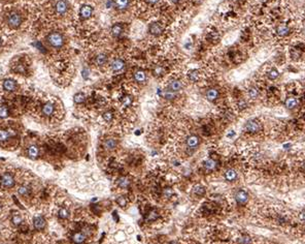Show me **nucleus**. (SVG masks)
I'll use <instances>...</instances> for the list:
<instances>
[{
  "mask_svg": "<svg viewBox=\"0 0 305 244\" xmlns=\"http://www.w3.org/2000/svg\"><path fill=\"white\" fill-rule=\"evenodd\" d=\"M13 224L15 226H19V224H21V222H22V219L20 216H18V215H15L13 217Z\"/></svg>",
  "mask_w": 305,
  "mask_h": 244,
  "instance_id": "obj_44",
  "label": "nucleus"
},
{
  "mask_svg": "<svg viewBox=\"0 0 305 244\" xmlns=\"http://www.w3.org/2000/svg\"><path fill=\"white\" fill-rule=\"evenodd\" d=\"M0 209H1V207H0Z\"/></svg>",
  "mask_w": 305,
  "mask_h": 244,
  "instance_id": "obj_53",
  "label": "nucleus"
},
{
  "mask_svg": "<svg viewBox=\"0 0 305 244\" xmlns=\"http://www.w3.org/2000/svg\"><path fill=\"white\" fill-rule=\"evenodd\" d=\"M237 105H238V109L239 110H243V109H246V108L247 107V104H246V100H239Z\"/></svg>",
  "mask_w": 305,
  "mask_h": 244,
  "instance_id": "obj_43",
  "label": "nucleus"
},
{
  "mask_svg": "<svg viewBox=\"0 0 305 244\" xmlns=\"http://www.w3.org/2000/svg\"><path fill=\"white\" fill-rule=\"evenodd\" d=\"M133 78L137 83H144L146 81V74L142 69H136L133 72Z\"/></svg>",
  "mask_w": 305,
  "mask_h": 244,
  "instance_id": "obj_9",
  "label": "nucleus"
},
{
  "mask_svg": "<svg viewBox=\"0 0 305 244\" xmlns=\"http://www.w3.org/2000/svg\"><path fill=\"white\" fill-rule=\"evenodd\" d=\"M164 194H165V197H169V196H171V194H172V190H171V189H169V188L165 189V190H164Z\"/></svg>",
  "mask_w": 305,
  "mask_h": 244,
  "instance_id": "obj_47",
  "label": "nucleus"
},
{
  "mask_svg": "<svg viewBox=\"0 0 305 244\" xmlns=\"http://www.w3.org/2000/svg\"><path fill=\"white\" fill-rule=\"evenodd\" d=\"M102 117H103V120L105 122H111V120H113V114L111 111H107V112H105L103 114Z\"/></svg>",
  "mask_w": 305,
  "mask_h": 244,
  "instance_id": "obj_37",
  "label": "nucleus"
},
{
  "mask_svg": "<svg viewBox=\"0 0 305 244\" xmlns=\"http://www.w3.org/2000/svg\"><path fill=\"white\" fill-rule=\"evenodd\" d=\"M122 32H123V26H122L121 24L117 23L111 27V34H113L114 37L120 36V35L122 34Z\"/></svg>",
  "mask_w": 305,
  "mask_h": 244,
  "instance_id": "obj_21",
  "label": "nucleus"
},
{
  "mask_svg": "<svg viewBox=\"0 0 305 244\" xmlns=\"http://www.w3.org/2000/svg\"><path fill=\"white\" fill-rule=\"evenodd\" d=\"M205 96H206V98H207L208 100H210V102H214V100H216L217 97H219V91H217V89H214V88L208 89V90L206 91Z\"/></svg>",
  "mask_w": 305,
  "mask_h": 244,
  "instance_id": "obj_15",
  "label": "nucleus"
},
{
  "mask_svg": "<svg viewBox=\"0 0 305 244\" xmlns=\"http://www.w3.org/2000/svg\"><path fill=\"white\" fill-rule=\"evenodd\" d=\"M225 178H226V180H228V181H235L236 180V178H237V173H236V171L235 170H233V169H229L226 171V173H225Z\"/></svg>",
  "mask_w": 305,
  "mask_h": 244,
  "instance_id": "obj_19",
  "label": "nucleus"
},
{
  "mask_svg": "<svg viewBox=\"0 0 305 244\" xmlns=\"http://www.w3.org/2000/svg\"><path fill=\"white\" fill-rule=\"evenodd\" d=\"M149 31L152 35H160L163 32V27L161 24H159L158 22H154L149 25Z\"/></svg>",
  "mask_w": 305,
  "mask_h": 244,
  "instance_id": "obj_8",
  "label": "nucleus"
},
{
  "mask_svg": "<svg viewBox=\"0 0 305 244\" xmlns=\"http://www.w3.org/2000/svg\"><path fill=\"white\" fill-rule=\"evenodd\" d=\"M297 105H298V100H297L295 97H289V98L285 99V108L289 110H293L294 108L297 107Z\"/></svg>",
  "mask_w": 305,
  "mask_h": 244,
  "instance_id": "obj_17",
  "label": "nucleus"
},
{
  "mask_svg": "<svg viewBox=\"0 0 305 244\" xmlns=\"http://www.w3.org/2000/svg\"><path fill=\"white\" fill-rule=\"evenodd\" d=\"M68 215H69V212H68L67 209H65V208H62V209H60V211H59V217L60 218L65 219V218L68 217Z\"/></svg>",
  "mask_w": 305,
  "mask_h": 244,
  "instance_id": "obj_40",
  "label": "nucleus"
},
{
  "mask_svg": "<svg viewBox=\"0 0 305 244\" xmlns=\"http://www.w3.org/2000/svg\"><path fill=\"white\" fill-rule=\"evenodd\" d=\"M73 99H74L75 104H83V102H85V99H86V96H85V94H84V93H81V92H78V93H76L75 95H74Z\"/></svg>",
  "mask_w": 305,
  "mask_h": 244,
  "instance_id": "obj_31",
  "label": "nucleus"
},
{
  "mask_svg": "<svg viewBox=\"0 0 305 244\" xmlns=\"http://www.w3.org/2000/svg\"><path fill=\"white\" fill-rule=\"evenodd\" d=\"M289 31H290V29H289V27L285 25H279L276 29L277 34L280 35V36H285V35L289 33Z\"/></svg>",
  "mask_w": 305,
  "mask_h": 244,
  "instance_id": "obj_28",
  "label": "nucleus"
},
{
  "mask_svg": "<svg viewBox=\"0 0 305 244\" xmlns=\"http://www.w3.org/2000/svg\"><path fill=\"white\" fill-rule=\"evenodd\" d=\"M165 70L162 66H156L154 68V75L157 76V77H161V76L164 75Z\"/></svg>",
  "mask_w": 305,
  "mask_h": 244,
  "instance_id": "obj_39",
  "label": "nucleus"
},
{
  "mask_svg": "<svg viewBox=\"0 0 305 244\" xmlns=\"http://www.w3.org/2000/svg\"><path fill=\"white\" fill-rule=\"evenodd\" d=\"M188 78H189V80L190 81H192V82H197L198 80H199V78H200V75H199V72L198 70H191V72L188 74Z\"/></svg>",
  "mask_w": 305,
  "mask_h": 244,
  "instance_id": "obj_27",
  "label": "nucleus"
},
{
  "mask_svg": "<svg viewBox=\"0 0 305 244\" xmlns=\"http://www.w3.org/2000/svg\"><path fill=\"white\" fill-rule=\"evenodd\" d=\"M9 116V110L6 107H0V118H6Z\"/></svg>",
  "mask_w": 305,
  "mask_h": 244,
  "instance_id": "obj_42",
  "label": "nucleus"
},
{
  "mask_svg": "<svg viewBox=\"0 0 305 244\" xmlns=\"http://www.w3.org/2000/svg\"><path fill=\"white\" fill-rule=\"evenodd\" d=\"M18 192H19L20 196L25 197V196H27V194H29V188L25 185H22V186H20V188L18 189Z\"/></svg>",
  "mask_w": 305,
  "mask_h": 244,
  "instance_id": "obj_38",
  "label": "nucleus"
},
{
  "mask_svg": "<svg viewBox=\"0 0 305 244\" xmlns=\"http://www.w3.org/2000/svg\"><path fill=\"white\" fill-rule=\"evenodd\" d=\"M68 6H69V3L66 0H59L55 5L56 13H59V15H64L68 10Z\"/></svg>",
  "mask_w": 305,
  "mask_h": 244,
  "instance_id": "obj_5",
  "label": "nucleus"
},
{
  "mask_svg": "<svg viewBox=\"0 0 305 244\" xmlns=\"http://www.w3.org/2000/svg\"><path fill=\"white\" fill-rule=\"evenodd\" d=\"M159 217V214L156 210H152V211H149L148 216H146V220L148 221H154Z\"/></svg>",
  "mask_w": 305,
  "mask_h": 244,
  "instance_id": "obj_33",
  "label": "nucleus"
},
{
  "mask_svg": "<svg viewBox=\"0 0 305 244\" xmlns=\"http://www.w3.org/2000/svg\"><path fill=\"white\" fill-rule=\"evenodd\" d=\"M235 200H236V202H237L239 205H244V204H246L247 201H249V194H247L246 191H244V190H242V189H240V190L236 191V194H235Z\"/></svg>",
  "mask_w": 305,
  "mask_h": 244,
  "instance_id": "obj_4",
  "label": "nucleus"
},
{
  "mask_svg": "<svg viewBox=\"0 0 305 244\" xmlns=\"http://www.w3.org/2000/svg\"><path fill=\"white\" fill-rule=\"evenodd\" d=\"M299 218H300L302 221H305V210L300 212V214H299Z\"/></svg>",
  "mask_w": 305,
  "mask_h": 244,
  "instance_id": "obj_46",
  "label": "nucleus"
},
{
  "mask_svg": "<svg viewBox=\"0 0 305 244\" xmlns=\"http://www.w3.org/2000/svg\"><path fill=\"white\" fill-rule=\"evenodd\" d=\"M111 69L113 72H121L125 68V61L122 60V59H114V60L111 62Z\"/></svg>",
  "mask_w": 305,
  "mask_h": 244,
  "instance_id": "obj_12",
  "label": "nucleus"
},
{
  "mask_svg": "<svg viewBox=\"0 0 305 244\" xmlns=\"http://www.w3.org/2000/svg\"><path fill=\"white\" fill-rule=\"evenodd\" d=\"M179 1H181V0H171V2H173V3H178Z\"/></svg>",
  "mask_w": 305,
  "mask_h": 244,
  "instance_id": "obj_49",
  "label": "nucleus"
},
{
  "mask_svg": "<svg viewBox=\"0 0 305 244\" xmlns=\"http://www.w3.org/2000/svg\"><path fill=\"white\" fill-rule=\"evenodd\" d=\"M117 141L113 139V138H108L104 141V148L106 150H113L114 148L117 147Z\"/></svg>",
  "mask_w": 305,
  "mask_h": 244,
  "instance_id": "obj_18",
  "label": "nucleus"
},
{
  "mask_svg": "<svg viewBox=\"0 0 305 244\" xmlns=\"http://www.w3.org/2000/svg\"><path fill=\"white\" fill-rule=\"evenodd\" d=\"M244 128L249 132H258L261 129V125L257 120H249L244 125Z\"/></svg>",
  "mask_w": 305,
  "mask_h": 244,
  "instance_id": "obj_3",
  "label": "nucleus"
},
{
  "mask_svg": "<svg viewBox=\"0 0 305 244\" xmlns=\"http://www.w3.org/2000/svg\"><path fill=\"white\" fill-rule=\"evenodd\" d=\"M249 95L250 98H253V99H255V98H257V97L259 96V90L256 87H252V88H249Z\"/></svg>",
  "mask_w": 305,
  "mask_h": 244,
  "instance_id": "obj_36",
  "label": "nucleus"
},
{
  "mask_svg": "<svg viewBox=\"0 0 305 244\" xmlns=\"http://www.w3.org/2000/svg\"><path fill=\"white\" fill-rule=\"evenodd\" d=\"M118 203L121 206H123V207H124V206L127 204V201L125 200L124 198H120V199H118Z\"/></svg>",
  "mask_w": 305,
  "mask_h": 244,
  "instance_id": "obj_45",
  "label": "nucleus"
},
{
  "mask_svg": "<svg viewBox=\"0 0 305 244\" xmlns=\"http://www.w3.org/2000/svg\"><path fill=\"white\" fill-rule=\"evenodd\" d=\"M7 23H9V25L10 27H13V28H17V27L20 26L22 23L21 15L16 12L10 13L9 15V17H7Z\"/></svg>",
  "mask_w": 305,
  "mask_h": 244,
  "instance_id": "obj_2",
  "label": "nucleus"
},
{
  "mask_svg": "<svg viewBox=\"0 0 305 244\" xmlns=\"http://www.w3.org/2000/svg\"><path fill=\"white\" fill-rule=\"evenodd\" d=\"M182 87H184V85H182L181 81H179V80H171L169 84H168V89L174 92L181 91Z\"/></svg>",
  "mask_w": 305,
  "mask_h": 244,
  "instance_id": "obj_11",
  "label": "nucleus"
},
{
  "mask_svg": "<svg viewBox=\"0 0 305 244\" xmlns=\"http://www.w3.org/2000/svg\"><path fill=\"white\" fill-rule=\"evenodd\" d=\"M132 102H133V99L130 95H126L122 98V105H123L124 107H130V105H132Z\"/></svg>",
  "mask_w": 305,
  "mask_h": 244,
  "instance_id": "obj_35",
  "label": "nucleus"
},
{
  "mask_svg": "<svg viewBox=\"0 0 305 244\" xmlns=\"http://www.w3.org/2000/svg\"><path fill=\"white\" fill-rule=\"evenodd\" d=\"M193 192H194V194H196V196L202 197V196H204V194H205V188L201 185H197L193 188Z\"/></svg>",
  "mask_w": 305,
  "mask_h": 244,
  "instance_id": "obj_30",
  "label": "nucleus"
},
{
  "mask_svg": "<svg viewBox=\"0 0 305 244\" xmlns=\"http://www.w3.org/2000/svg\"><path fill=\"white\" fill-rule=\"evenodd\" d=\"M118 185L121 188H127L130 185V180L128 177H121L118 179Z\"/></svg>",
  "mask_w": 305,
  "mask_h": 244,
  "instance_id": "obj_26",
  "label": "nucleus"
},
{
  "mask_svg": "<svg viewBox=\"0 0 305 244\" xmlns=\"http://www.w3.org/2000/svg\"><path fill=\"white\" fill-rule=\"evenodd\" d=\"M148 1H149L151 4H156V3H158V2L160 1V0H148Z\"/></svg>",
  "mask_w": 305,
  "mask_h": 244,
  "instance_id": "obj_48",
  "label": "nucleus"
},
{
  "mask_svg": "<svg viewBox=\"0 0 305 244\" xmlns=\"http://www.w3.org/2000/svg\"><path fill=\"white\" fill-rule=\"evenodd\" d=\"M1 184L6 188H12L15 185V179L10 174H4L1 178Z\"/></svg>",
  "mask_w": 305,
  "mask_h": 244,
  "instance_id": "obj_6",
  "label": "nucleus"
},
{
  "mask_svg": "<svg viewBox=\"0 0 305 244\" xmlns=\"http://www.w3.org/2000/svg\"><path fill=\"white\" fill-rule=\"evenodd\" d=\"M3 88L4 90L6 91H15L17 89V83L13 80H10V79H6L3 82Z\"/></svg>",
  "mask_w": 305,
  "mask_h": 244,
  "instance_id": "obj_13",
  "label": "nucleus"
},
{
  "mask_svg": "<svg viewBox=\"0 0 305 244\" xmlns=\"http://www.w3.org/2000/svg\"><path fill=\"white\" fill-rule=\"evenodd\" d=\"M163 96H164L166 99L172 100V99H174L176 97V92L171 91V90H169V89H167V90L164 91V93H163Z\"/></svg>",
  "mask_w": 305,
  "mask_h": 244,
  "instance_id": "obj_32",
  "label": "nucleus"
},
{
  "mask_svg": "<svg viewBox=\"0 0 305 244\" xmlns=\"http://www.w3.org/2000/svg\"><path fill=\"white\" fill-rule=\"evenodd\" d=\"M267 76H268V78L270 79V80H275V79L278 78L279 72H278V70H277L276 68H272V69H270L268 72Z\"/></svg>",
  "mask_w": 305,
  "mask_h": 244,
  "instance_id": "obj_34",
  "label": "nucleus"
},
{
  "mask_svg": "<svg viewBox=\"0 0 305 244\" xmlns=\"http://www.w3.org/2000/svg\"><path fill=\"white\" fill-rule=\"evenodd\" d=\"M303 33L305 34V27H304V31H303Z\"/></svg>",
  "mask_w": 305,
  "mask_h": 244,
  "instance_id": "obj_52",
  "label": "nucleus"
},
{
  "mask_svg": "<svg viewBox=\"0 0 305 244\" xmlns=\"http://www.w3.org/2000/svg\"><path fill=\"white\" fill-rule=\"evenodd\" d=\"M47 40L51 47L56 49L61 48L64 45V37L59 32H52V33H50L48 35Z\"/></svg>",
  "mask_w": 305,
  "mask_h": 244,
  "instance_id": "obj_1",
  "label": "nucleus"
},
{
  "mask_svg": "<svg viewBox=\"0 0 305 244\" xmlns=\"http://www.w3.org/2000/svg\"><path fill=\"white\" fill-rule=\"evenodd\" d=\"M238 243L239 244H250L252 243V240L249 236H244V237H241L238 239Z\"/></svg>",
  "mask_w": 305,
  "mask_h": 244,
  "instance_id": "obj_41",
  "label": "nucleus"
},
{
  "mask_svg": "<svg viewBox=\"0 0 305 244\" xmlns=\"http://www.w3.org/2000/svg\"><path fill=\"white\" fill-rule=\"evenodd\" d=\"M54 112H55V105L52 104V102H47V104H45V105L42 107V114L45 116L53 115Z\"/></svg>",
  "mask_w": 305,
  "mask_h": 244,
  "instance_id": "obj_14",
  "label": "nucleus"
},
{
  "mask_svg": "<svg viewBox=\"0 0 305 244\" xmlns=\"http://www.w3.org/2000/svg\"><path fill=\"white\" fill-rule=\"evenodd\" d=\"M169 244H178V243L176 242V241H172V242H170Z\"/></svg>",
  "mask_w": 305,
  "mask_h": 244,
  "instance_id": "obj_50",
  "label": "nucleus"
},
{
  "mask_svg": "<svg viewBox=\"0 0 305 244\" xmlns=\"http://www.w3.org/2000/svg\"><path fill=\"white\" fill-rule=\"evenodd\" d=\"M1 44H2V40H1V39H0V47H1Z\"/></svg>",
  "mask_w": 305,
  "mask_h": 244,
  "instance_id": "obj_51",
  "label": "nucleus"
},
{
  "mask_svg": "<svg viewBox=\"0 0 305 244\" xmlns=\"http://www.w3.org/2000/svg\"><path fill=\"white\" fill-rule=\"evenodd\" d=\"M129 5V0H116V7L119 10H125Z\"/></svg>",
  "mask_w": 305,
  "mask_h": 244,
  "instance_id": "obj_24",
  "label": "nucleus"
},
{
  "mask_svg": "<svg viewBox=\"0 0 305 244\" xmlns=\"http://www.w3.org/2000/svg\"><path fill=\"white\" fill-rule=\"evenodd\" d=\"M80 15L83 19H89L93 15V9L90 5H83L80 9Z\"/></svg>",
  "mask_w": 305,
  "mask_h": 244,
  "instance_id": "obj_10",
  "label": "nucleus"
},
{
  "mask_svg": "<svg viewBox=\"0 0 305 244\" xmlns=\"http://www.w3.org/2000/svg\"><path fill=\"white\" fill-rule=\"evenodd\" d=\"M72 240L75 244H83L86 240V236L83 233H75L72 237Z\"/></svg>",
  "mask_w": 305,
  "mask_h": 244,
  "instance_id": "obj_23",
  "label": "nucleus"
},
{
  "mask_svg": "<svg viewBox=\"0 0 305 244\" xmlns=\"http://www.w3.org/2000/svg\"><path fill=\"white\" fill-rule=\"evenodd\" d=\"M38 154H39V150H38V148L36 146L32 145L27 149V155H28V157H30V158H32V159L36 158L38 156Z\"/></svg>",
  "mask_w": 305,
  "mask_h": 244,
  "instance_id": "obj_16",
  "label": "nucleus"
},
{
  "mask_svg": "<svg viewBox=\"0 0 305 244\" xmlns=\"http://www.w3.org/2000/svg\"><path fill=\"white\" fill-rule=\"evenodd\" d=\"M106 62H107V56H106L105 54H99V55H97L96 58H95V63H96L98 66L104 65V64H106Z\"/></svg>",
  "mask_w": 305,
  "mask_h": 244,
  "instance_id": "obj_22",
  "label": "nucleus"
},
{
  "mask_svg": "<svg viewBox=\"0 0 305 244\" xmlns=\"http://www.w3.org/2000/svg\"><path fill=\"white\" fill-rule=\"evenodd\" d=\"M45 227V220L41 216H37L34 219V227L36 230H42Z\"/></svg>",
  "mask_w": 305,
  "mask_h": 244,
  "instance_id": "obj_20",
  "label": "nucleus"
},
{
  "mask_svg": "<svg viewBox=\"0 0 305 244\" xmlns=\"http://www.w3.org/2000/svg\"><path fill=\"white\" fill-rule=\"evenodd\" d=\"M204 168H205L207 171H212L217 168V161H214V159L209 158L207 161H204Z\"/></svg>",
  "mask_w": 305,
  "mask_h": 244,
  "instance_id": "obj_25",
  "label": "nucleus"
},
{
  "mask_svg": "<svg viewBox=\"0 0 305 244\" xmlns=\"http://www.w3.org/2000/svg\"><path fill=\"white\" fill-rule=\"evenodd\" d=\"M200 144V140L197 135H189L187 139V145L188 147L191 148V149H195L197 148L198 146Z\"/></svg>",
  "mask_w": 305,
  "mask_h": 244,
  "instance_id": "obj_7",
  "label": "nucleus"
},
{
  "mask_svg": "<svg viewBox=\"0 0 305 244\" xmlns=\"http://www.w3.org/2000/svg\"><path fill=\"white\" fill-rule=\"evenodd\" d=\"M10 134L9 131H7L6 129H0V142H5L7 141L10 138Z\"/></svg>",
  "mask_w": 305,
  "mask_h": 244,
  "instance_id": "obj_29",
  "label": "nucleus"
}]
</instances>
